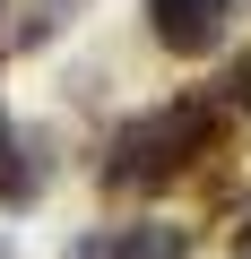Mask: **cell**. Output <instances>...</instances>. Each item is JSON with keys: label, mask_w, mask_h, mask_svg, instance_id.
Here are the masks:
<instances>
[{"label": "cell", "mask_w": 251, "mask_h": 259, "mask_svg": "<svg viewBox=\"0 0 251 259\" xmlns=\"http://www.w3.org/2000/svg\"><path fill=\"white\" fill-rule=\"evenodd\" d=\"M208 104H165V112H139L130 130L113 139V156H104V190H173L182 182V164L208 147Z\"/></svg>", "instance_id": "cell-1"}, {"label": "cell", "mask_w": 251, "mask_h": 259, "mask_svg": "<svg viewBox=\"0 0 251 259\" xmlns=\"http://www.w3.org/2000/svg\"><path fill=\"white\" fill-rule=\"evenodd\" d=\"M225 18H234V0H148L156 44H165V52H182V61L217 52V44H225Z\"/></svg>", "instance_id": "cell-2"}, {"label": "cell", "mask_w": 251, "mask_h": 259, "mask_svg": "<svg viewBox=\"0 0 251 259\" xmlns=\"http://www.w3.org/2000/svg\"><path fill=\"white\" fill-rule=\"evenodd\" d=\"M69 259H191V233L182 225H113V233L69 242Z\"/></svg>", "instance_id": "cell-3"}, {"label": "cell", "mask_w": 251, "mask_h": 259, "mask_svg": "<svg viewBox=\"0 0 251 259\" xmlns=\"http://www.w3.org/2000/svg\"><path fill=\"white\" fill-rule=\"evenodd\" d=\"M225 95H234V104L251 112V61H234V69H225Z\"/></svg>", "instance_id": "cell-4"}, {"label": "cell", "mask_w": 251, "mask_h": 259, "mask_svg": "<svg viewBox=\"0 0 251 259\" xmlns=\"http://www.w3.org/2000/svg\"><path fill=\"white\" fill-rule=\"evenodd\" d=\"M234 259H251V225H242V233H234Z\"/></svg>", "instance_id": "cell-5"}, {"label": "cell", "mask_w": 251, "mask_h": 259, "mask_svg": "<svg viewBox=\"0 0 251 259\" xmlns=\"http://www.w3.org/2000/svg\"><path fill=\"white\" fill-rule=\"evenodd\" d=\"M0 156H9V121H0Z\"/></svg>", "instance_id": "cell-6"}]
</instances>
